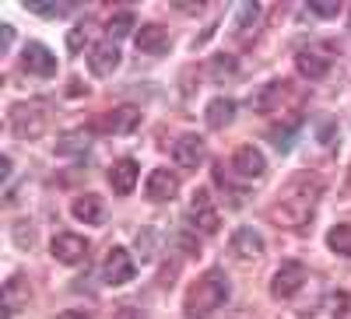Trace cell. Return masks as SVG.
Segmentation results:
<instances>
[{
    "instance_id": "13",
    "label": "cell",
    "mask_w": 351,
    "mask_h": 319,
    "mask_svg": "<svg viewBox=\"0 0 351 319\" xmlns=\"http://www.w3.org/2000/svg\"><path fill=\"white\" fill-rule=\"evenodd\" d=\"M172 158L180 168H197L204 162V140L197 133H183L180 140L172 144Z\"/></svg>"
},
{
    "instance_id": "26",
    "label": "cell",
    "mask_w": 351,
    "mask_h": 319,
    "mask_svg": "<svg viewBox=\"0 0 351 319\" xmlns=\"http://www.w3.org/2000/svg\"><path fill=\"white\" fill-rule=\"evenodd\" d=\"M327 246L337 253V256H351V225H337L327 231Z\"/></svg>"
},
{
    "instance_id": "32",
    "label": "cell",
    "mask_w": 351,
    "mask_h": 319,
    "mask_svg": "<svg viewBox=\"0 0 351 319\" xmlns=\"http://www.w3.org/2000/svg\"><path fill=\"white\" fill-rule=\"evenodd\" d=\"M14 239H18V246H32V239H36L32 235V225H25V221L14 225Z\"/></svg>"
},
{
    "instance_id": "10",
    "label": "cell",
    "mask_w": 351,
    "mask_h": 319,
    "mask_svg": "<svg viewBox=\"0 0 351 319\" xmlns=\"http://www.w3.org/2000/svg\"><path fill=\"white\" fill-rule=\"evenodd\" d=\"M176 193H180V179H176V172H169V168H155L148 176V183H144V196H148L152 204H165Z\"/></svg>"
},
{
    "instance_id": "30",
    "label": "cell",
    "mask_w": 351,
    "mask_h": 319,
    "mask_svg": "<svg viewBox=\"0 0 351 319\" xmlns=\"http://www.w3.org/2000/svg\"><path fill=\"white\" fill-rule=\"evenodd\" d=\"M309 11L319 14V18H337L341 14V4H337V0H313Z\"/></svg>"
},
{
    "instance_id": "20",
    "label": "cell",
    "mask_w": 351,
    "mask_h": 319,
    "mask_svg": "<svg viewBox=\"0 0 351 319\" xmlns=\"http://www.w3.org/2000/svg\"><path fill=\"white\" fill-rule=\"evenodd\" d=\"M71 214L77 221H84V225H99L102 221V200L95 193H84V196H77L71 204Z\"/></svg>"
},
{
    "instance_id": "21",
    "label": "cell",
    "mask_w": 351,
    "mask_h": 319,
    "mask_svg": "<svg viewBox=\"0 0 351 319\" xmlns=\"http://www.w3.org/2000/svg\"><path fill=\"white\" fill-rule=\"evenodd\" d=\"M88 148H92V137H88L84 130H71V133H64L60 140H56V155H67V158L84 155Z\"/></svg>"
},
{
    "instance_id": "14",
    "label": "cell",
    "mask_w": 351,
    "mask_h": 319,
    "mask_svg": "<svg viewBox=\"0 0 351 319\" xmlns=\"http://www.w3.org/2000/svg\"><path fill=\"white\" fill-rule=\"evenodd\" d=\"M169 46H172V39L162 25H144L137 32V49L148 56H162V53H169Z\"/></svg>"
},
{
    "instance_id": "34",
    "label": "cell",
    "mask_w": 351,
    "mask_h": 319,
    "mask_svg": "<svg viewBox=\"0 0 351 319\" xmlns=\"http://www.w3.org/2000/svg\"><path fill=\"white\" fill-rule=\"evenodd\" d=\"M116 319H144L137 309H120V312H116Z\"/></svg>"
},
{
    "instance_id": "31",
    "label": "cell",
    "mask_w": 351,
    "mask_h": 319,
    "mask_svg": "<svg viewBox=\"0 0 351 319\" xmlns=\"http://www.w3.org/2000/svg\"><path fill=\"white\" fill-rule=\"evenodd\" d=\"M84 42H88V21L67 32V49H71V53H81V46H84Z\"/></svg>"
},
{
    "instance_id": "38",
    "label": "cell",
    "mask_w": 351,
    "mask_h": 319,
    "mask_svg": "<svg viewBox=\"0 0 351 319\" xmlns=\"http://www.w3.org/2000/svg\"><path fill=\"white\" fill-rule=\"evenodd\" d=\"M84 88H81V81H71V88H67V95H81Z\"/></svg>"
},
{
    "instance_id": "2",
    "label": "cell",
    "mask_w": 351,
    "mask_h": 319,
    "mask_svg": "<svg viewBox=\"0 0 351 319\" xmlns=\"http://www.w3.org/2000/svg\"><path fill=\"white\" fill-rule=\"evenodd\" d=\"M225 298H228V277H225V270L211 267L186 292V316H211L215 309L225 305Z\"/></svg>"
},
{
    "instance_id": "17",
    "label": "cell",
    "mask_w": 351,
    "mask_h": 319,
    "mask_svg": "<svg viewBox=\"0 0 351 319\" xmlns=\"http://www.w3.org/2000/svg\"><path fill=\"white\" fill-rule=\"evenodd\" d=\"M232 249H236V256H243V259L263 256V239H260V231L250 228V225L236 228V235H232Z\"/></svg>"
},
{
    "instance_id": "16",
    "label": "cell",
    "mask_w": 351,
    "mask_h": 319,
    "mask_svg": "<svg viewBox=\"0 0 351 319\" xmlns=\"http://www.w3.org/2000/svg\"><path fill=\"white\" fill-rule=\"evenodd\" d=\"M109 186H112V193H120V196H127L134 186H137V162L134 158H120L112 168H109Z\"/></svg>"
},
{
    "instance_id": "9",
    "label": "cell",
    "mask_w": 351,
    "mask_h": 319,
    "mask_svg": "<svg viewBox=\"0 0 351 319\" xmlns=\"http://www.w3.org/2000/svg\"><path fill=\"white\" fill-rule=\"evenodd\" d=\"M21 67L36 77H53L56 74V56L43 46V42H28L21 49Z\"/></svg>"
},
{
    "instance_id": "5",
    "label": "cell",
    "mask_w": 351,
    "mask_h": 319,
    "mask_svg": "<svg viewBox=\"0 0 351 319\" xmlns=\"http://www.w3.org/2000/svg\"><path fill=\"white\" fill-rule=\"evenodd\" d=\"M302 284H306V267L299 264V259H288V264L278 267V274L271 281V295L274 298H291Z\"/></svg>"
},
{
    "instance_id": "18",
    "label": "cell",
    "mask_w": 351,
    "mask_h": 319,
    "mask_svg": "<svg viewBox=\"0 0 351 319\" xmlns=\"http://www.w3.org/2000/svg\"><path fill=\"white\" fill-rule=\"evenodd\" d=\"M295 67H299V74H302V77L316 81V77H324V74L330 71V60H327L324 53H316V49H299Z\"/></svg>"
},
{
    "instance_id": "29",
    "label": "cell",
    "mask_w": 351,
    "mask_h": 319,
    "mask_svg": "<svg viewBox=\"0 0 351 319\" xmlns=\"http://www.w3.org/2000/svg\"><path fill=\"white\" fill-rule=\"evenodd\" d=\"M155 246H158V231L155 228H141V235H137L141 259H155Z\"/></svg>"
},
{
    "instance_id": "1",
    "label": "cell",
    "mask_w": 351,
    "mask_h": 319,
    "mask_svg": "<svg viewBox=\"0 0 351 319\" xmlns=\"http://www.w3.org/2000/svg\"><path fill=\"white\" fill-rule=\"evenodd\" d=\"M324 196V183H319V176H313V172H295L278 193V200L271 204V221L281 225V228H302L313 211H316V200Z\"/></svg>"
},
{
    "instance_id": "22",
    "label": "cell",
    "mask_w": 351,
    "mask_h": 319,
    "mask_svg": "<svg viewBox=\"0 0 351 319\" xmlns=\"http://www.w3.org/2000/svg\"><path fill=\"white\" fill-rule=\"evenodd\" d=\"M25 302H28V288H25V281H21V277H11V281L4 284V312L14 316Z\"/></svg>"
},
{
    "instance_id": "27",
    "label": "cell",
    "mask_w": 351,
    "mask_h": 319,
    "mask_svg": "<svg viewBox=\"0 0 351 319\" xmlns=\"http://www.w3.org/2000/svg\"><path fill=\"white\" fill-rule=\"evenodd\" d=\"M260 21V4H239V18H236V36L246 39L250 28H256Z\"/></svg>"
},
{
    "instance_id": "35",
    "label": "cell",
    "mask_w": 351,
    "mask_h": 319,
    "mask_svg": "<svg viewBox=\"0 0 351 319\" xmlns=\"http://www.w3.org/2000/svg\"><path fill=\"white\" fill-rule=\"evenodd\" d=\"M56 319H92V316H88V312H77V309H71V312H60Z\"/></svg>"
},
{
    "instance_id": "28",
    "label": "cell",
    "mask_w": 351,
    "mask_h": 319,
    "mask_svg": "<svg viewBox=\"0 0 351 319\" xmlns=\"http://www.w3.org/2000/svg\"><path fill=\"white\" fill-rule=\"evenodd\" d=\"M302 127V120L295 116V120H288L285 127H271V140H274V148L278 151H288L291 148V137H295V130Z\"/></svg>"
},
{
    "instance_id": "15",
    "label": "cell",
    "mask_w": 351,
    "mask_h": 319,
    "mask_svg": "<svg viewBox=\"0 0 351 319\" xmlns=\"http://www.w3.org/2000/svg\"><path fill=\"white\" fill-rule=\"evenodd\" d=\"M288 88H291L288 81H271V84H263L260 95L253 99V109H256V112H263V116L278 112V109H281V102H285V95H288Z\"/></svg>"
},
{
    "instance_id": "37",
    "label": "cell",
    "mask_w": 351,
    "mask_h": 319,
    "mask_svg": "<svg viewBox=\"0 0 351 319\" xmlns=\"http://www.w3.org/2000/svg\"><path fill=\"white\" fill-rule=\"evenodd\" d=\"M344 309H348V312H337V319H351V298H348V295H344Z\"/></svg>"
},
{
    "instance_id": "8",
    "label": "cell",
    "mask_w": 351,
    "mask_h": 319,
    "mask_svg": "<svg viewBox=\"0 0 351 319\" xmlns=\"http://www.w3.org/2000/svg\"><path fill=\"white\" fill-rule=\"evenodd\" d=\"M190 221H193V228H200V231H208V235H215L218 231V211H215V204H211V193L208 190H197L193 193V200H190Z\"/></svg>"
},
{
    "instance_id": "24",
    "label": "cell",
    "mask_w": 351,
    "mask_h": 319,
    "mask_svg": "<svg viewBox=\"0 0 351 319\" xmlns=\"http://www.w3.org/2000/svg\"><path fill=\"white\" fill-rule=\"evenodd\" d=\"M208 71H211V81H218V84H221V81H228V77H236V74H239V64H236V56L218 53L215 60H211V67H208Z\"/></svg>"
},
{
    "instance_id": "12",
    "label": "cell",
    "mask_w": 351,
    "mask_h": 319,
    "mask_svg": "<svg viewBox=\"0 0 351 319\" xmlns=\"http://www.w3.org/2000/svg\"><path fill=\"white\" fill-rule=\"evenodd\" d=\"M232 168H236L243 179H260L263 172H267V158H263L260 148H253V144H243L236 151V158H232Z\"/></svg>"
},
{
    "instance_id": "7",
    "label": "cell",
    "mask_w": 351,
    "mask_h": 319,
    "mask_svg": "<svg viewBox=\"0 0 351 319\" xmlns=\"http://www.w3.org/2000/svg\"><path fill=\"white\" fill-rule=\"evenodd\" d=\"M49 253L60 259V264L74 267V264H81V259H88V242L81 235H74V231H60V235L49 242Z\"/></svg>"
},
{
    "instance_id": "6",
    "label": "cell",
    "mask_w": 351,
    "mask_h": 319,
    "mask_svg": "<svg viewBox=\"0 0 351 319\" xmlns=\"http://www.w3.org/2000/svg\"><path fill=\"white\" fill-rule=\"evenodd\" d=\"M137 123H141V109H137V105H116L112 112L99 116L95 130H106V133H130V130H137Z\"/></svg>"
},
{
    "instance_id": "11",
    "label": "cell",
    "mask_w": 351,
    "mask_h": 319,
    "mask_svg": "<svg viewBox=\"0 0 351 319\" xmlns=\"http://www.w3.org/2000/svg\"><path fill=\"white\" fill-rule=\"evenodd\" d=\"M120 46H116L112 39H106V42H99L95 49H92V56H88V71H92L95 77H109L116 67H120Z\"/></svg>"
},
{
    "instance_id": "19",
    "label": "cell",
    "mask_w": 351,
    "mask_h": 319,
    "mask_svg": "<svg viewBox=\"0 0 351 319\" xmlns=\"http://www.w3.org/2000/svg\"><path fill=\"white\" fill-rule=\"evenodd\" d=\"M232 116H236V102L225 99V95L211 99V102H208V109H204V120H208V127H211V130L228 127V123H232Z\"/></svg>"
},
{
    "instance_id": "25",
    "label": "cell",
    "mask_w": 351,
    "mask_h": 319,
    "mask_svg": "<svg viewBox=\"0 0 351 319\" xmlns=\"http://www.w3.org/2000/svg\"><path fill=\"white\" fill-rule=\"evenodd\" d=\"M25 8L32 11V14H39V18H64V14H71L74 4H56V0H28Z\"/></svg>"
},
{
    "instance_id": "3",
    "label": "cell",
    "mask_w": 351,
    "mask_h": 319,
    "mask_svg": "<svg viewBox=\"0 0 351 319\" xmlns=\"http://www.w3.org/2000/svg\"><path fill=\"white\" fill-rule=\"evenodd\" d=\"M46 109L39 102H18L11 105V130L18 140H36L46 133Z\"/></svg>"
},
{
    "instance_id": "23",
    "label": "cell",
    "mask_w": 351,
    "mask_h": 319,
    "mask_svg": "<svg viewBox=\"0 0 351 319\" xmlns=\"http://www.w3.org/2000/svg\"><path fill=\"white\" fill-rule=\"evenodd\" d=\"M137 28V18L130 14V11H120V14H112L109 18V25H106V32H109V39L116 42V39H127L130 32Z\"/></svg>"
},
{
    "instance_id": "36",
    "label": "cell",
    "mask_w": 351,
    "mask_h": 319,
    "mask_svg": "<svg viewBox=\"0 0 351 319\" xmlns=\"http://www.w3.org/2000/svg\"><path fill=\"white\" fill-rule=\"evenodd\" d=\"M4 172H0V179H11V158H4V165H0Z\"/></svg>"
},
{
    "instance_id": "33",
    "label": "cell",
    "mask_w": 351,
    "mask_h": 319,
    "mask_svg": "<svg viewBox=\"0 0 351 319\" xmlns=\"http://www.w3.org/2000/svg\"><path fill=\"white\" fill-rule=\"evenodd\" d=\"M11 42H14V28L11 25H0V49H11Z\"/></svg>"
},
{
    "instance_id": "4",
    "label": "cell",
    "mask_w": 351,
    "mask_h": 319,
    "mask_svg": "<svg viewBox=\"0 0 351 319\" xmlns=\"http://www.w3.org/2000/svg\"><path fill=\"white\" fill-rule=\"evenodd\" d=\"M134 274H137V264H134V256L123 249V246H116V249H109V256H106V264H102V281L106 284H127V281H134Z\"/></svg>"
}]
</instances>
